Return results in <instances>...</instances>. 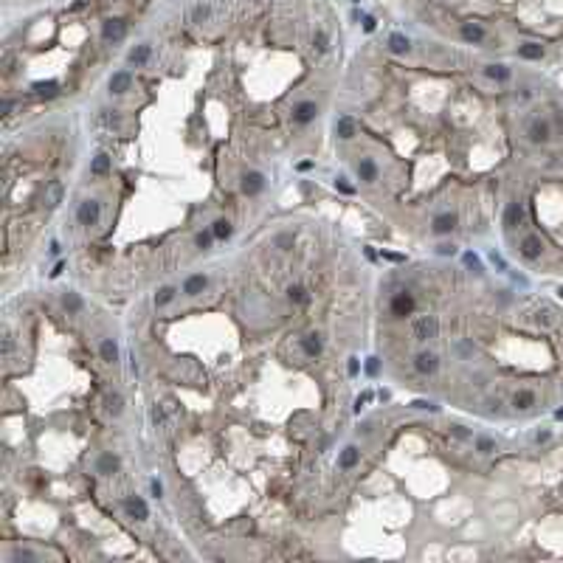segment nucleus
Instances as JSON below:
<instances>
[{"instance_id": "nucleus-16", "label": "nucleus", "mask_w": 563, "mask_h": 563, "mask_svg": "<svg viewBox=\"0 0 563 563\" xmlns=\"http://www.w3.org/2000/svg\"><path fill=\"white\" fill-rule=\"evenodd\" d=\"M456 228V214H439L434 217V231L437 234H450Z\"/></svg>"}, {"instance_id": "nucleus-17", "label": "nucleus", "mask_w": 563, "mask_h": 563, "mask_svg": "<svg viewBox=\"0 0 563 563\" xmlns=\"http://www.w3.org/2000/svg\"><path fill=\"white\" fill-rule=\"evenodd\" d=\"M462 40H468V43H482V40H485V28L479 26V23H462Z\"/></svg>"}, {"instance_id": "nucleus-12", "label": "nucleus", "mask_w": 563, "mask_h": 563, "mask_svg": "<svg viewBox=\"0 0 563 563\" xmlns=\"http://www.w3.org/2000/svg\"><path fill=\"white\" fill-rule=\"evenodd\" d=\"M262 189H265V178H262L259 172H248L243 178V191L245 194H259Z\"/></svg>"}, {"instance_id": "nucleus-36", "label": "nucleus", "mask_w": 563, "mask_h": 563, "mask_svg": "<svg viewBox=\"0 0 563 563\" xmlns=\"http://www.w3.org/2000/svg\"><path fill=\"white\" fill-rule=\"evenodd\" d=\"M34 93L37 96H57V82H37Z\"/></svg>"}, {"instance_id": "nucleus-44", "label": "nucleus", "mask_w": 563, "mask_h": 563, "mask_svg": "<svg viewBox=\"0 0 563 563\" xmlns=\"http://www.w3.org/2000/svg\"><path fill=\"white\" fill-rule=\"evenodd\" d=\"M369 400H372V394H369V391H364V394H361V397L355 400V411H361V408H364L366 403H369Z\"/></svg>"}, {"instance_id": "nucleus-49", "label": "nucleus", "mask_w": 563, "mask_h": 563, "mask_svg": "<svg viewBox=\"0 0 563 563\" xmlns=\"http://www.w3.org/2000/svg\"><path fill=\"white\" fill-rule=\"evenodd\" d=\"M349 375H358V358H349Z\"/></svg>"}, {"instance_id": "nucleus-43", "label": "nucleus", "mask_w": 563, "mask_h": 563, "mask_svg": "<svg viewBox=\"0 0 563 563\" xmlns=\"http://www.w3.org/2000/svg\"><path fill=\"white\" fill-rule=\"evenodd\" d=\"M437 253H439V256H453L456 248H453L450 243H442V245H437Z\"/></svg>"}, {"instance_id": "nucleus-19", "label": "nucleus", "mask_w": 563, "mask_h": 563, "mask_svg": "<svg viewBox=\"0 0 563 563\" xmlns=\"http://www.w3.org/2000/svg\"><path fill=\"white\" fill-rule=\"evenodd\" d=\"M512 406L518 408V411H527V408H532V406H535V394H532L529 389L515 391V394H512Z\"/></svg>"}, {"instance_id": "nucleus-41", "label": "nucleus", "mask_w": 563, "mask_h": 563, "mask_svg": "<svg viewBox=\"0 0 563 563\" xmlns=\"http://www.w3.org/2000/svg\"><path fill=\"white\" fill-rule=\"evenodd\" d=\"M152 423H155V425H164V423H166L164 406H158V403H155V406H152Z\"/></svg>"}, {"instance_id": "nucleus-31", "label": "nucleus", "mask_w": 563, "mask_h": 563, "mask_svg": "<svg viewBox=\"0 0 563 563\" xmlns=\"http://www.w3.org/2000/svg\"><path fill=\"white\" fill-rule=\"evenodd\" d=\"M62 304H65V310H68V313H79V310H82V299H79L76 293H65V296H62Z\"/></svg>"}, {"instance_id": "nucleus-5", "label": "nucleus", "mask_w": 563, "mask_h": 563, "mask_svg": "<svg viewBox=\"0 0 563 563\" xmlns=\"http://www.w3.org/2000/svg\"><path fill=\"white\" fill-rule=\"evenodd\" d=\"M391 313L400 315V318L411 315V313H414V296L411 293H397L394 299H391Z\"/></svg>"}, {"instance_id": "nucleus-14", "label": "nucleus", "mask_w": 563, "mask_h": 563, "mask_svg": "<svg viewBox=\"0 0 563 563\" xmlns=\"http://www.w3.org/2000/svg\"><path fill=\"white\" fill-rule=\"evenodd\" d=\"M358 175H361V181H364V183H375V181H377V166H375L372 158H361V164H358Z\"/></svg>"}, {"instance_id": "nucleus-13", "label": "nucleus", "mask_w": 563, "mask_h": 563, "mask_svg": "<svg viewBox=\"0 0 563 563\" xmlns=\"http://www.w3.org/2000/svg\"><path fill=\"white\" fill-rule=\"evenodd\" d=\"M302 349L307 358H315L321 355V335L318 332H307V335L302 338Z\"/></svg>"}, {"instance_id": "nucleus-48", "label": "nucleus", "mask_w": 563, "mask_h": 563, "mask_svg": "<svg viewBox=\"0 0 563 563\" xmlns=\"http://www.w3.org/2000/svg\"><path fill=\"white\" fill-rule=\"evenodd\" d=\"M411 406H414V408H431V411H434V408H437V406H431V403H425V400H414Z\"/></svg>"}, {"instance_id": "nucleus-37", "label": "nucleus", "mask_w": 563, "mask_h": 563, "mask_svg": "<svg viewBox=\"0 0 563 563\" xmlns=\"http://www.w3.org/2000/svg\"><path fill=\"white\" fill-rule=\"evenodd\" d=\"M211 240H217L214 231H200L197 240H194V245H197L200 251H206V248H211Z\"/></svg>"}, {"instance_id": "nucleus-47", "label": "nucleus", "mask_w": 563, "mask_h": 563, "mask_svg": "<svg viewBox=\"0 0 563 563\" xmlns=\"http://www.w3.org/2000/svg\"><path fill=\"white\" fill-rule=\"evenodd\" d=\"M450 431L456 434V437H459V439H468V437H470V434L465 431V428H462V425H453V428H450Z\"/></svg>"}, {"instance_id": "nucleus-33", "label": "nucleus", "mask_w": 563, "mask_h": 563, "mask_svg": "<svg viewBox=\"0 0 563 563\" xmlns=\"http://www.w3.org/2000/svg\"><path fill=\"white\" fill-rule=\"evenodd\" d=\"M208 17H211V9H208L206 3H197V6L191 9V20H194V23H206Z\"/></svg>"}, {"instance_id": "nucleus-28", "label": "nucleus", "mask_w": 563, "mask_h": 563, "mask_svg": "<svg viewBox=\"0 0 563 563\" xmlns=\"http://www.w3.org/2000/svg\"><path fill=\"white\" fill-rule=\"evenodd\" d=\"M485 73L490 79H496V82H504V79H510V70L504 68V65H487Z\"/></svg>"}, {"instance_id": "nucleus-30", "label": "nucleus", "mask_w": 563, "mask_h": 563, "mask_svg": "<svg viewBox=\"0 0 563 563\" xmlns=\"http://www.w3.org/2000/svg\"><path fill=\"white\" fill-rule=\"evenodd\" d=\"M175 293H178V290H175V287H169V285H166V287H161V290L155 293V304H158V307L169 304V302L175 299Z\"/></svg>"}, {"instance_id": "nucleus-26", "label": "nucleus", "mask_w": 563, "mask_h": 563, "mask_svg": "<svg viewBox=\"0 0 563 563\" xmlns=\"http://www.w3.org/2000/svg\"><path fill=\"white\" fill-rule=\"evenodd\" d=\"M518 54L524 57V60H541V57H544V48H541L538 43H524L518 48Z\"/></svg>"}, {"instance_id": "nucleus-3", "label": "nucleus", "mask_w": 563, "mask_h": 563, "mask_svg": "<svg viewBox=\"0 0 563 563\" xmlns=\"http://www.w3.org/2000/svg\"><path fill=\"white\" fill-rule=\"evenodd\" d=\"M124 510H127V515L135 518V521H147L149 518V507H147V501H144L141 496H127V499H124Z\"/></svg>"}, {"instance_id": "nucleus-23", "label": "nucleus", "mask_w": 563, "mask_h": 563, "mask_svg": "<svg viewBox=\"0 0 563 563\" xmlns=\"http://www.w3.org/2000/svg\"><path fill=\"white\" fill-rule=\"evenodd\" d=\"M521 217H524L521 206H518V203H510V206H507V211H504V225H507V228H515V225L521 223Z\"/></svg>"}, {"instance_id": "nucleus-50", "label": "nucleus", "mask_w": 563, "mask_h": 563, "mask_svg": "<svg viewBox=\"0 0 563 563\" xmlns=\"http://www.w3.org/2000/svg\"><path fill=\"white\" fill-rule=\"evenodd\" d=\"M149 487H152V496H161V493H164V487H161V482H158V479H155V482H152Z\"/></svg>"}, {"instance_id": "nucleus-40", "label": "nucleus", "mask_w": 563, "mask_h": 563, "mask_svg": "<svg viewBox=\"0 0 563 563\" xmlns=\"http://www.w3.org/2000/svg\"><path fill=\"white\" fill-rule=\"evenodd\" d=\"M313 45H315L318 51H327V48H329V40H327V34H324V31H315V34H313Z\"/></svg>"}, {"instance_id": "nucleus-25", "label": "nucleus", "mask_w": 563, "mask_h": 563, "mask_svg": "<svg viewBox=\"0 0 563 563\" xmlns=\"http://www.w3.org/2000/svg\"><path fill=\"white\" fill-rule=\"evenodd\" d=\"M411 45H408V37H403V34H391L389 37V51L391 54H406Z\"/></svg>"}, {"instance_id": "nucleus-29", "label": "nucleus", "mask_w": 563, "mask_h": 563, "mask_svg": "<svg viewBox=\"0 0 563 563\" xmlns=\"http://www.w3.org/2000/svg\"><path fill=\"white\" fill-rule=\"evenodd\" d=\"M287 299H290L293 304H304L307 302V290H304L302 285H290L287 287Z\"/></svg>"}, {"instance_id": "nucleus-6", "label": "nucleus", "mask_w": 563, "mask_h": 563, "mask_svg": "<svg viewBox=\"0 0 563 563\" xmlns=\"http://www.w3.org/2000/svg\"><path fill=\"white\" fill-rule=\"evenodd\" d=\"M518 248H521V256H527V259H538V256L544 253V243H541L535 234H527L521 240Z\"/></svg>"}, {"instance_id": "nucleus-34", "label": "nucleus", "mask_w": 563, "mask_h": 563, "mask_svg": "<svg viewBox=\"0 0 563 563\" xmlns=\"http://www.w3.org/2000/svg\"><path fill=\"white\" fill-rule=\"evenodd\" d=\"M107 411L110 414H122V408H124V400H122V394H107Z\"/></svg>"}, {"instance_id": "nucleus-38", "label": "nucleus", "mask_w": 563, "mask_h": 563, "mask_svg": "<svg viewBox=\"0 0 563 563\" xmlns=\"http://www.w3.org/2000/svg\"><path fill=\"white\" fill-rule=\"evenodd\" d=\"M476 450H479V453H493V450H496V442L490 439V437H479V439H476Z\"/></svg>"}, {"instance_id": "nucleus-10", "label": "nucleus", "mask_w": 563, "mask_h": 563, "mask_svg": "<svg viewBox=\"0 0 563 563\" xmlns=\"http://www.w3.org/2000/svg\"><path fill=\"white\" fill-rule=\"evenodd\" d=\"M358 459H361V450H358L355 445H347V448L341 450V456H338V468L341 470H352L358 465Z\"/></svg>"}, {"instance_id": "nucleus-24", "label": "nucleus", "mask_w": 563, "mask_h": 563, "mask_svg": "<svg viewBox=\"0 0 563 563\" xmlns=\"http://www.w3.org/2000/svg\"><path fill=\"white\" fill-rule=\"evenodd\" d=\"M110 172V155H96L93 164H90V175H107Z\"/></svg>"}, {"instance_id": "nucleus-46", "label": "nucleus", "mask_w": 563, "mask_h": 563, "mask_svg": "<svg viewBox=\"0 0 563 563\" xmlns=\"http://www.w3.org/2000/svg\"><path fill=\"white\" fill-rule=\"evenodd\" d=\"M377 369H380V366H377V358H369V361H366V372L377 375Z\"/></svg>"}, {"instance_id": "nucleus-1", "label": "nucleus", "mask_w": 563, "mask_h": 563, "mask_svg": "<svg viewBox=\"0 0 563 563\" xmlns=\"http://www.w3.org/2000/svg\"><path fill=\"white\" fill-rule=\"evenodd\" d=\"M437 332H439L437 315H420V318L414 321V338L417 341H431V338H437Z\"/></svg>"}, {"instance_id": "nucleus-42", "label": "nucleus", "mask_w": 563, "mask_h": 563, "mask_svg": "<svg viewBox=\"0 0 563 563\" xmlns=\"http://www.w3.org/2000/svg\"><path fill=\"white\" fill-rule=\"evenodd\" d=\"M462 259H465V265H468V268H473L476 273H482V262H479L476 256H473V253H465Z\"/></svg>"}, {"instance_id": "nucleus-52", "label": "nucleus", "mask_w": 563, "mask_h": 563, "mask_svg": "<svg viewBox=\"0 0 563 563\" xmlns=\"http://www.w3.org/2000/svg\"><path fill=\"white\" fill-rule=\"evenodd\" d=\"M11 107H14V104H11L9 99H6V102H3V116H9V113H11Z\"/></svg>"}, {"instance_id": "nucleus-20", "label": "nucleus", "mask_w": 563, "mask_h": 563, "mask_svg": "<svg viewBox=\"0 0 563 563\" xmlns=\"http://www.w3.org/2000/svg\"><path fill=\"white\" fill-rule=\"evenodd\" d=\"M99 352H102V361H104V364H116V361H119V347H116V341H113V338H104L102 347H99Z\"/></svg>"}, {"instance_id": "nucleus-9", "label": "nucleus", "mask_w": 563, "mask_h": 563, "mask_svg": "<svg viewBox=\"0 0 563 563\" xmlns=\"http://www.w3.org/2000/svg\"><path fill=\"white\" fill-rule=\"evenodd\" d=\"M315 116H318V107H315V102H302V104H296V110H293V119H296L299 124H310Z\"/></svg>"}, {"instance_id": "nucleus-35", "label": "nucleus", "mask_w": 563, "mask_h": 563, "mask_svg": "<svg viewBox=\"0 0 563 563\" xmlns=\"http://www.w3.org/2000/svg\"><path fill=\"white\" fill-rule=\"evenodd\" d=\"M11 561H14V563H34L37 555L28 552V549H14V552H11Z\"/></svg>"}, {"instance_id": "nucleus-32", "label": "nucleus", "mask_w": 563, "mask_h": 563, "mask_svg": "<svg viewBox=\"0 0 563 563\" xmlns=\"http://www.w3.org/2000/svg\"><path fill=\"white\" fill-rule=\"evenodd\" d=\"M149 60V45H138L135 51H130V62L132 65H144Z\"/></svg>"}, {"instance_id": "nucleus-15", "label": "nucleus", "mask_w": 563, "mask_h": 563, "mask_svg": "<svg viewBox=\"0 0 563 563\" xmlns=\"http://www.w3.org/2000/svg\"><path fill=\"white\" fill-rule=\"evenodd\" d=\"M206 285H208V279L203 276V273H194V276L186 279L183 293H186V296H197V293H203V290H206Z\"/></svg>"}, {"instance_id": "nucleus-22", "label": "nucleus", "mask_w": 563, "mask_h": 563, "mask_svg": "<svg viewBox=\"0 0 563 563\" xmlns=\"http://www.w3.org/2000/svg\"><path fill=\"white\" fill-rule=\"evenodd\" d=\"M335 132H338V138H352L355 135V122L349 116H341L335 122Z\"/></svg>"}, {"instance_id": "nucleus-21", "label": "nucleus", "mask_w": 563, "mask_h": 563, "mask_svg": "<svg viewBox=\"0 0 563 563\" xmlns=\"http://www.w3.org/2000/svg\"><path fill=\"white\" fill-rule=\"evenodd\" d=\"M116 468H119V456H113V453H102V456H99V462H96V470H99V473H104V476H110Z\"/></svg>"}, {"instance_id": "nucleus-4", "label": "nucleus", "mask_w": 563, "mask_h": 563, "mask_svg": "<svg viewBox=\"0 0 563 563\" xmlns=\"http://www.w3.org/2000/svg\"><path fill=\"white\" fill-rule=\"evenodd\" d=\"M124 34H127V23L124 20H107L102 26V37L107 43H119V40H124Z\"/></svg>"}, {"instance_id": "nucleus-39", "label": "nucleus", "mask_w": 563, "mask_h": 563, "mask_svg": "<svg viewBox=\"0 0 563 563\" xmlns=\"http://www.w3.org/2000/svg\"><path fill=\"white\" fill-rule=\"evenodd\" d=\"M273 245H276L279 251H290V248H293V234H279L276 240H273Z\"/></svg>"}, {"instance_id": "nucleus-18", "label": "nucleus", "mask_w": 563, "mask_h": 563, "mask_svg": "<svg viewBox=\"0 0 563 563\" xmlns=\"http://www.w3.org/2000/svg\"><path fill=\"white\" fill-rule=\"evenodd\" d=\"M130 85H132V79H130L127 70H119V73H113L110 76V90L113 93H124V90H130Z\"/></svg>"}, {"instance_id": "nucleus-45", "label": "nucleus", "mask_w": 563, "mask_h": 563, "mask_svg": "<svg viewBox=\"0 0 563 563\" xmlns=\"http://www.w3.org/2000/svg\"><path fill=\"white\" fill-rule=\"evenodd\" d=\"M335 186H338L341 191H344V194H352V191H355V189H352V186H349L347 181H344V178H338V181H335Z\"/></svg>"}, {"instance_id": "nucleus-51", "label": "nucleus", "mask_w": 563, "mask_h": 563, "mask_svg": "<svg viewBox=\"0 0 563 563\" xmlns=\"http://www.w3.org/2000/svg\"><path fill=\"white\" fill-rule=\"evenodd\" d=\"M364 28L366 31H375V17H364Z\"/></svg>"}, {"instance_id": "nucleus-7", "label": "nucleus", "mask_w": 563, "mask_h": 563, "mask_svg": "<svg viewBox=\"0 0 563 563\" xmlns=\"http://www.w3.org/2000/svg\"><path fill=\"white\" fill-rule=\"evenodd\" d=\"M437 366H439V358L434 355V352H420V355L414 358V369L420 375H434Z\"/></svg>"}, {"instance_id": "nucleus-27", "label": "nucleus", "mask_w": 563, "mask_h": 563, "mask_svg": "<svg viewBox=\"0 0 563 563\" xmlns=\"http://www.w3.org/2000/svg\"><path fill=\"white\" fill-rule=\"evenodd\" d=\"M211 231H214L217 240H228V237H231V231H234V225H231V223H228V220L223 217V220H217V223L211 225Z\"/></svg>"}, {"instance_id": "nucleus-8", "label": "nucleus", "mask_w": 563, "mask_h": 563, "mask_svg": "<svg viewBox=\"0 0 563 563\" xmlns=\"http://www.w3.org/2000/svg\"><path fill=\"white\" fill-rule=\"evenodd\" d=\"M43 203H45V208H57L62 203V183L60 181H51L48 186H45V191H43Z\"/></svg>"}, {"instance_id": "nucleus-2", "label": "nucleus", "mask_w": 563, "mask_h": 563, "mask_svg": "<svg viewBox=\"0 0 563 563\" xmlns=\"http://www.w3.org/2000/svg\"><path fill=\"white\" fill-rule=\"evenodd\" d=\"M99 217H102V206H99V200H82L79 203V211H76V220L82 225H96L99 223Z\"/></svg>"}, {"instance_id": "nucleus-11", "label": "nucleus", "mask_w": 563, "mask_h": 563, "mask_svg": "<svg viewBox=\"0 0 563 563\" xmlns=\"http://www.w3.org/2000/svg\"><path fill=\"white\" fill-rule=\"evenodd\" d=\"M529 138L535 141V144H546V141L552 138V132H549V124L541 122V119H535V122L529 124Z\"/></svg>"}]
</instances>
